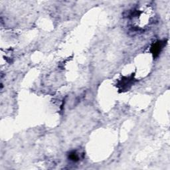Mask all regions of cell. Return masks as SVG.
Masks as SVG:
<instances>
[{
  "mask_svg": "<svg viewBox=\"0 0 170 170\" xmlns=\"http://www.w3.org/2000/svg\"><path fill=\"white\" fill-rule=\"evenodd\" d=\"M152 10L149 6H140L139 8H136L132 11L130 13V19L132 24L137 29H144L147 27L150 23L152 16Z\"/></svg>",
  "mask_w": 170,
  "mask_h": 170,
  "instance_id": "cell-1",
  "label": "cell"
},
{
  "mask_svg": "<svg viewBox=\"0 0 170 170\" xmlns=\"http://www.w3.org/2000/svg\"><path fill=\"white\" fill-rule=\"evenodd\" d=\"M164 41H158L156 43H154L152 45L151 47V51L154 57H156L158 56V55L160 54V53L161 51V50L163 49L164 47Z\"/></svg>",
  "mask_w": 170,
  "mask_h": 170,
  "instance_id": "cell-2",
  "label": "cell"
},
{
  "mask_svg": "<svg viewBox=\"0 0 170 170\" xmlns=\"http://www.w3.org/2000/svg\"><path fill=\"white\" fill-rule=\"evenodd\" d=\"M132 80H133V78L132 77L126 78V79H123V80H122V83H120V86H122V89L127 88V86H130V85L132 84Z\"/></svg>",
  "mask_w": 170,
  "mask_h": 170,
  "instance_id": "cell-3",
  "label": "cell"
},
{
  "mask_svg": "<svg viewBox=\"0 0 170 170\" xmlns=\"http://www.w3.org/2000/svg\"><path fill=\"white\" fill-rule=\"evenodd\" d=\"M69 157V159L73 161H77L79 160V156L78 155V153L75 152H72L70 153Z\"/></svg>",
  "mask_w": 170,
  "mask_h": 170,
  "instance_id": "cell-4",
  "label": "cell"
}]
</instances>
